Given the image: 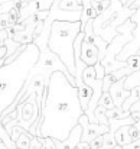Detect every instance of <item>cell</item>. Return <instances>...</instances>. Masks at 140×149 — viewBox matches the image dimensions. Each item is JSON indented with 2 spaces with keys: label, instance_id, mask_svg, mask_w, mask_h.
Wrapping results in <instances>:
<instances>
[{
  "label": "cell",
  "instance_id": "cell-1",
  "mask_svg": "<svg viewBox=\"0 0 140 149\" xmlns=\"http://www.w3.org/2000/svg\"><path fill=\"white\" fill-rule=\"evenodd\" d=\"M82 114L84 110L80 103L78 88L69 83L64 72L55 71L45 90L38 136L65 141L69 138L72 129L78 126Z\"/></svg>",
  "mask_w": 140,
  "mask_h": 149
},
{
  "label": "cell",
  "instance_id": "cell-2",
  "mask_svg": "<svg viewBox=\"0 0 140 149\" xmlns=\"http://www.w3.org/2000/svg\"><path fill=\"white\" fill-rule=\"evenodd\" d=\"M39 56L41 49L35 44H29L17 59L0 68V117L22 91Z\"/></svg>",
  "mask_w": 140,
  "mask_h": 149
},
{
  "label": "cell",
  "instance_id": "cell-3",
  "mask_svg": "<svg viewBox=\"0 0 140 149\" xmlns=\"http://www.w3.org/2000/svg\"><path fill=\"white\" fill-rule=\"evenodd\" d=\"M80 32H81V22L55 20L51 26V33L48 39V48L59 56V59L68 68L69 74L74 77H75L74 45Z\"/></svg>",
  "mask_w": 140,
  "mask_h": 149
},
{
  "label": "cell",
  "instance_id": "cell-4",
  "mask_svg": "<svg viewBox=\"0 0 140 149\" xmlns=\"http://www.w3.org/2000/svg\"><path fill=\"white\" fill-rule=\"evenodd\" d=\"M55 71L64 72L65 77L69 80V83L75 87V77L69 74L68 68H67L65 64L59 59V56H58L56 54H53L48 47L41 48V56H39L36 65L32 68V71H30V74H29V78H32V77H35V75H45L46 81L49 83V78H51V75H52Z\"/></svg>",
  "mask_w": 140,
  "mask_h": 149
},
{
  "label": "cell",
  "instance_id": "cell-5",
  "mask_svg": "<svg viewBox=\"0 0 140 149\" xmlns=\"http://www.w3.org/2000/svg\"><path fill=\"white\" fill-rule=\"evenodd\" d=\"M80 125H81V127H82L81 142H85V143H90L93 139L98 138V136H103V135H105V133L110 132V126H108V125L91 123L85 114H82V116L80 117Z\"/></svg>",
  "mask_w": 140,
  "mask_h": 149
},
{
  "label": "cell",
  "instance_id": "cell-6",
  "mask_svg": "<svg viewBox=\"0 0 140 149\" xmlns=\"http://www.w3.org/2000/svg\"><path fill=\"white\" fill-rule=\"evenodd\" d=\"M81 59L87 67H94L100 61V49L88 33H84V41L81 45Z\"/></svg>",
  "mask_w": 140,
  "mask_h": 149
},
{
  "label": "cell",
  "instance_id": "cell-7",
  "mask_svg": "<svg viewBox=\"0 0 140 149\" xmlns=\"http://www.w3.org/2000/svg\"><path fill=\"white\" fill-rule=\"evenodd\" d=\"M126 80H127V78H121V80L116 81V83L110 87V90H108V93H110L111 99L114 101L116 107H120V109L123 107V103L129 99V96H130V90H126V88H124Z\"/></svg>",
  "mask_w": 140,
  "mask_h": 149
},
{
  "label": "cell",
  "instance_id": "cell-8",
  "mask_svg": "<svg viewBox=\"0 0 140 149\" xmlns=\"http://www.w3.org/2000/svg\"><path fill=\"white\" fill-rule=\"evenodd\" d=\"M137 71H140V55H133V56H130L127 59V67L114 71L111 74V77H113V80L116 83V81H119L121 78H127V77L136 74Z\"/></svg>",
  "mask_w": 140,
  "mask_h": 149
},
{
  "label": "cell",
  "instance_id": "cell-9",
  "mask_svg": "<svg viewBox=\"0 0 140 149\" xmlns=\"http://www.w3.org/2000/svg\"><path fill=\"white\" fill-rule=\"evenodd\" d=\"M81 138H82V127L78 123V126H75L72 129L68 139H65V141H55L53 139V143L58 149H75L81 143Z\"/></svg>",
  "mask_w": 140,
  "mask_h": 149
},
{
  "label": "cell",
  "instance_id": "cell-10",
  "mask_svg": "<svg viewBox=\"0 0 140 149\" xmlns=\"http://www.w3.org/2000/svg\"><path fill=\"white\" fill-rule=\"evenodd\" d=\"M78 97H80V103H81V107H82V110L85 111L87 109H88V104H90V101L93 99V90L82 81L78 87Z\"/></svg>",
  "mask_w": 140,
  "mask_h": 149
},
{
  "label": "cell",
  "instance_id": "cell-11",
  "mask_svg": "<svg viewBox=\"0 0 140 149\" xmlns=\"http://www.w3.org/2000/svg\"><path fill=\"white\" fill-rule=\"evenodd\" d=\"M129 127L130 126H123V127H120L116 132L114 138H116V142H117L119 146H126V145H129V143L133 142L132 141V136H130V132H129Z\"/></svg>",
  "mask_w": 140,
  "mask_h": 149
},
{
  "label": "cell",
  "instance_id": "cell-12",
  "mask_svg": "<svg viewBox=\"0 0 140 149\" xmlns=\"http://www.w3.org/2000/svg\"><path fill=\"white\" fill-rule=\"evenodd\" d=\"M58 7L64 12H82V4L78 0H61Z\"/></svg>",
  "mask_w": 140,
  "mask_h": 149
},
{
  "label": "cell",
  "instance_id": "cell-13",
  "mask_svg": "<svg viewBox=\"0 0 140 149\" xmlns=\"http://www.w3.org/2000/svg\"><path fill=\"white\" fill-rule=\"evenodd\" d=\"M105 116H107V119L113 117V119H117V120H123V119L130 117V111H124L120 107H114L111 110H105Z\"/></svg>",
  "mask_w": 140,
  "mask_h": 149
},
{
  "label": "cell",
  "instance_id": "cell-14",
  "mask_svg": "<svg viewBox=\"0 0 140 149\" xmlns=\"http://www.w3.org/2000/svg\"><path fill=\"white\" fill-rule=\"evenodd\" d=\"M32 135L29 133V132H22V135L17 138V141L15 142L16 143V148L17 149H29V146H30V141H32Z\"/></svg>",
  "mask_w": 140,
  "mask_h": 149
},
{
  "label": "cell",
  "instance_id": "cell-15",
  "mask_svg": "<svg viewBox=\"0 0 140 149\" xmlns=\"http://www.w3.org/2000/svg\"><path fill=\"white\" fill-rule=\"evenodd\" d=\"M0 139H1V142H4V145H6L9 149H17L16 148V143L12 141V138H10L9 133L6 132L4 125L1 123V119H0Z\"/></svg>",
  "mask_w": 140,
  "mask_h": 149
},
{
  "label": "cell",
  "instance_id": "cell-16",
  "mask_svg": "<svg viewBox=\"0 0 140 149\" xmlns=\"http://www.w3.org/2000/svg\"><path fill=\"white\" fill-rule=\"evenodd\" d=\"M98 106H104L105 110H111V109L116 107V104H114V101H113L108 91H103V96H101V99L98 101Z\"/></svg>",
  "mask_w": 140,
  "mask_h": 149
},
{
  "label": "cell",
  "instance_id": "cell-17",
  "mask_svg": "<svg viewBox=\"0 0 140 149\" xmlns=\"http://www.w3.org/2000/svg\"><path fill=\"white\" fill-rule=\"evenodd\" d=\"M94 116L97 119V123H100V125H108V119L105 116V107L104 106H97V109L94 111Z\"/></svg>",
  "mask_w": 140,
  "mask_h": 149
},
{
  "label": "cell",
  "instance_id": "cell-18",
  "mask_svg": "<svg viewBox=\"0 0 140 149\" xmlns=\"http://www.w3.org/2000/svg\"><path fill=\"white\" fill-rule=\"evenodd\" d=\"M4 47H6V49H7V54H6V58H9V56H12L17 48L20 47V44H17V42H15L13 39H10V38H7L6 39V42H4Z\"/></svg>",
  "mask_w": 140,
  "mask_h": 149
},
{
  "label": "cell",
  "instance_id": "cell-19",
  "mask_svg": "<svg viewBox=\"0 0 140 149\" xmlns=\"http://www.w3.org/2000/svg\"><path fill=\"white\" fill-rule=\"evenodd\" d=\"M103 139H104V148L103 149H113L117 146V142H116V138L110 133H105L103 135Z\"/></svg>",
  "mask_w": 140,
  "mask_h": 149
},
{
  "label": "cell",
  "instance_id": "cell-20",
  "mask_svg": "<svg viewBox=\"0 0 140 149\" xmlns=\"http://www.w3.org/2000/svg\"><path fill=\"white\" fill-rule=\"evenodd\" d=\"M29 149H45V138L41 136H33L30 141Z\"/></svg>",
  "mask_w": 140,
  "mask_h": 149
},
{
  "label": "cell",
  "instance_id": "cell-21",
  "mask_svg": "<svg viewBox=\"0 0 140 149\" xmlns=\"http://www.w3.org/2000/svg\"><path fill=\"white\" fill-rule=\"evenodd\" d=\"M94 68H95V77H97L98 80H104V77H105V68L103 67L101 61H98V62L94 65Z\"/></svg>",
  "mask_w": 140,
  "mask_h": 149
},
{
  "label": "cell",
  "instance_id": "cell-22",
  "mask_svg": "<svg viewBox=\"0 0 140 149\" xmlns=\"http://www.w3.org/2000/svg\"><path fill=\"white\" fill-rule=\"evenodd\" d=\"M103 148H104V139H103V136H98V138H95V139H93L90 142V149H103Z\"/></svg>",
  "mask_w": 140,
  "mask_h": 149
},
{
  "label": "cell",
  "instance_id": "cell-23",
  "mask_svg": "<svg viewBox=\"0 0 140 149\" xmlns=\"http://www.w3.org/2000/svg\"><path fill=\"white\" fill-rule=\"evenodd\" d=\"M129 132H130V136H132V141H139L140 139V132L134 127V125H132L129 127Z\"/></svg>",
  "mask_w": 140,
  "mask_h": 149
},
{
  "label": "cell",
  "instance_id": "cell-24",
  "mask_svg": "<svg viewBox=\"0 0 140 149\" xmlns=\"http://www.w3.org/2000/svg\"><path fill=\"white\" fill-rule=\"evenodd\" d=\"M7 38H9L7 31H6V29L0 31V48H1V47H4V42H6V39H7Z\"/></svg>",
  "mask_w": 140,
  "mask_h": 149
},
{
  "label": "cell",
  "instance_id": "cell-25",
  "mask_svg": "<svg viewBox=\"0 0 140 149\" xmlns=\"http://www.w3.org/2000/svg\"><path fill=\"white\" fill-rule=\"evenodd\" d=\"M123 149H140V139L139 141H133L132 143L123 146Z\"/></svg>",
  "mask_w": 140,
  "mask_h": 149
},
{
  "label": "cell",
  "instance_id": "cell-26",
  "mask_svg": "<svg viewBox=\"0 0 140 149\" xmlns=\"http://www.w3.org/2000/svg\"><path fill=\"white\" fill-rule=\"evenodd\" d=\"M45 149H58L53 143V139L51 138H45Z\"/></svg>",
  "mask_w": 140,
  "mask_h": 149
},
{
  "label": "cell",
  "instance_id": "cell-27",
  "mask_svg": "<svg viewBox=\"0 0 140 149\" xmlns=\"http://www.w3.org/2000/svg\"><path fill=\"white\" fill-rule=\"evenodd\" d=\"M129 111H130V113H132V111H140V99L137 100L132 107H130V110H129Z\"/></svg>",
  "mask_w": 140,
  "mask_h": 149
},
{
  "label": "cell",
  "instance_id": "cell-28",
  "mask_svg": "<svg viewBox=\"0 0 140 149\" xmlns=\"http://www.w3.org/2000/svg\"><path fill=\"white\" fill-rule=\"evenodd\" d=\"M130 116L134 119V122H137V120L140 119V111H132V113H130Z\"/></svg>",
  "mask_w": 140,
  "mask_h": 149
},
{
  "label": "cell",
  "instance_id": "cell-29",
  "mask_svg": "<svg viewBox=\"0 0 140 149\" xmlns=\"http://www.w3.org/2000/svg\"><path fill=\"white\" fill-rule=\"evenodd\" d=\"M139 6H140V0H136V1H133V3L130 4V7H129V9H133V10H134V9H137Z\"/></svg>",
  "mask_w": 140,
  "mask_h": 149
},
{
  "label": "cell",
  "instance_id": "cell-30",
  "mask_svg": "<svg viewBox=\"0 0 140 149\" xmlns=\"http://www.w3.org/2000/svg\"><path fill=\"white\" fill-rule=\"evenodd\" d=\"M30 1H33V0H20V6H22V9H23V7H26Z\"/></svg>",
  "mask_w": 140,
  "mask_h": 149
},
{
  "label": "cell",
  "instance_id": "cell-31",
  "mask_svg": "<svg viewBox=\"0 0 140 149\" xmlns=\"http://www.w3.org/2000/svg\"><path fill=\"white\" fill-rule=\"evenodd\" d=\"M134 127H136V129H137V130L140 132V119L137 120V122H136V123H134Z\"/></svg>",
  "mask_w": 140,
  "mask_h": 149
},
{
  "label": "cell",
  "instance_id": "cell-32",
  "mask_svg": "<svg viewBox=\"0 0 140 149\" xmlns=\"http://www.w3.org/2000/svg\"><path fill=\"white\" fill-rule=\"evenodd\" d=\"M0 149H9L6 145H4V142H1V139H0Z\"/></svg>",
  "mask_w": 140,
  "mask_h": 149
},
{
  "label": "cell",
  "instance_id": "cell-33",
  "mask_svg": "<svg viewBox=\"0 0 140 149\" xmlns=\"http://www.w3.org/2000/svg\"><path fill=\"white\" fill-rule=\"evenodd\" d=\"M113 149H123V146H119V145H117L116 148H113Z\"/></svg>",
  "mask_w": 140,
  "mask_h": 149
},
{
  "label": "cell",
  "instance_id": "cell-34",
  "mask_svg": "<svg viewBox=\"0 0 140 149\" xmlns=\"http://www.w3.org/2000/svg\"><path fill=\"white\" fill-rule=\"evenodd\" d=\"M75 149H78V148H75Z\"/></svg>",
  "mask_w": 140,
  "mask_h": 149
}]
</instances>
